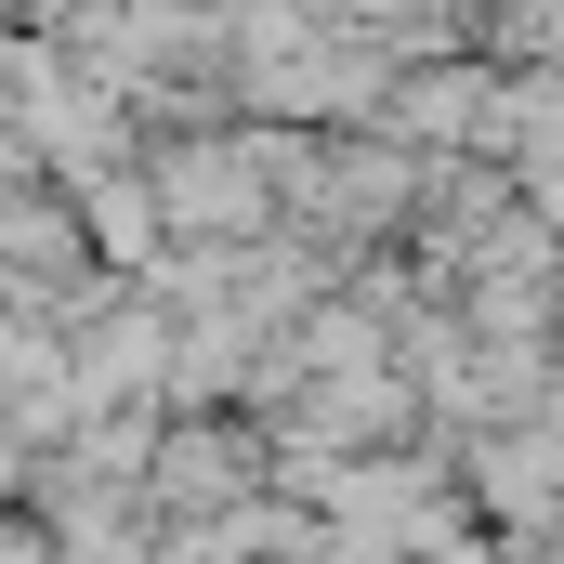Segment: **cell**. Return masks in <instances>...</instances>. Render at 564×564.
Listing matches in <instances>:
<instances>
[{
	"instance_id": "obj_2",
	"label": "cell",
	"mask_w": 564,
	"mask_h": 564,
	"mask_svg": "<svg viewBox=\"0 0 564 564\" xmlns=\"http://www.w3.org/2000/svg\"><path fill=\"white\" fill-rule=\"evenodd\" d=\"M473 486H486V512H512V525H564V433L552 421L486 433V446H473Z\"/></svg>"
},
{
	"instance_id": "obj_3",
	"label": "cell",
	"mask_w": 564,
	"mask_h": 564,
	"mask_svg": "<svg viewBox=\"0 0 564 564\" xmlns=\"http://www.w3.org/2000/svg\"><path fill=\"white\" fill-rule=\"evenodd\" d=\"M381 119L421 144H499V93L473 79V66H421V79H394L381 93Z\"/></svg>"
},
{
	"instance_id": "obj_1",
	"label": "cell",
	"mask_w": 564,
	"mask_h": 564,
	"mask_svg": "<svg viewBox=\"0 0 564 564\" xmlns=\"http://www.w3.org/2000/svg\"><path fill=\"white\" fill-rule=\"evenodd\" d=\"M144 197H158V224L250 237V224H263V197H276V171H263V144H171V158L144 171Z\"/></svg>"
}]
</instances>
